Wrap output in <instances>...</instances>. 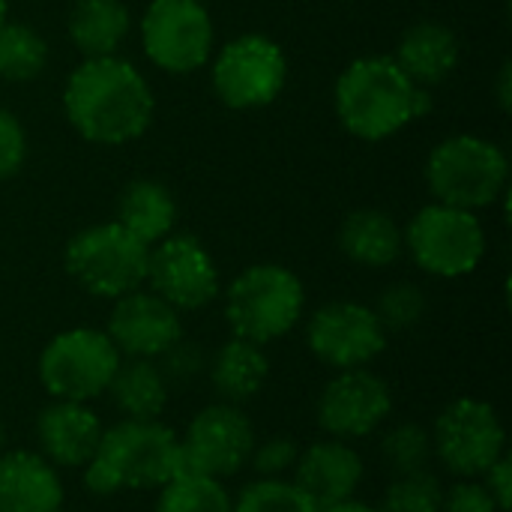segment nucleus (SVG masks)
Listing matches in <instances>:
<instances>
[{
  "mask_svg": "<svg viewBox=\"0 0 512 512\" xmlns=\"http://www.w3.org/2000/svg\"><path fill=\"white\" fill-rule=\"evenodd\" d=\"M393 411V393L387 381L369 366L345 369L327 381L318 399V426L339 441H357L372 435Z\"/></svg>",
  "mask_w": 512,
  "mask_h": 512,
  "instance_id": "nucleus-15",
  "label": "nucleus"
},
{
  "mask_svg": "<svg viewBox=\"0 0 512 512\" xmlns=\"http://www.w3.org/2000/svg\"><path fill=\"white\" fill-rule=\"evenodd\" d=\"M306 345L315 360L345 372L369 366L387 348V330L372 306L357 300H333L309 318Z\"/></svg>",
  "mask_w": 512,
  "mask_h": 512,
  "instance_id": "nucleus-14",
  "label": "nucleus"
},
{
  "mask_svg": "<svg viewBox=\"0 0 512 512\" xmlns=\"http://www.w3.org/2000/svg\"><path fill=\"white\" fill-rule=\"evenodd\" d=\"M318 512H378V510H375V507H369V504H363V501H357V498H345V501H336V504L321 507Z\"/></svg>",
  "mask_w": 512,
  "mask_h": 512,
  "instance_id": "nucleus-38",
  "label": "nucleus"
},
{
  "mask_svg": "<svg viewBox=\"0 0 512 512\" xmlns=\"http://www.w3.org/2000/svg\"><path fill=\"white\" fill-rule=\"evenodd\" d=\"M339 249L348 261L381 270L405 252V231L387 210L360 207L339 225Z\"/></svg>",
  "mask_w": 512,
  "mask_h": 512,
  "instance_id": "nucleus-22",
  "label": "nucleus"
},
{
  "mask_svg": "<svg viewBox=\"0 0 512 512\" xmlns=\"http://www.w3.org/2000/svg\"><path fill=\"white\" fill-rule=\"evenodd\" d=\"M288 84V57L282 45L264 33L228 39L210 69L216 99L231 111H258L273 105Z\"/></svg>",
  "mask_w": 512,
  "mask_h": 512,
  "instance_id": "nucleus-7",
  "label": "nucleus"
},
{
  "mask_svg": "<svg viewBox=\"0 0 512 512\" xmlns=\"http://www.w3.org/2000/svg\"><path fill=\"white\" fill-rule=\"evenodd\" d=\"M441 512H501L492 495L486 492L483 483L477 480H462L450 492H444Z\"/></svg>",
  "mask_w": 512,
  "mask_h": 512,
  "instance_id": "nucleus-35",
  "label": "nucleus"
},
{
  "mask_svg": "<svg viewBox=\"0 0 512 512\" xmlns=\"http://www.w3.org/2000/svg\"><path fill=\"white\" fill-rule=\"evenodd\" d=\"M198 3H207V0H198Z\"/></svg>",
  "mask_w": 512,
  "mask_h": 512,
  "instance_id": "nucleus-41",
  "label": "nucleus"
},
{
  "mask_svg": "<svg viewBox=\"0 0 512 512\" xmlns=\"http://www.w3.org/2000/svg\"><path fill=\"white\" fill-rule=\"evenodd\" d=\"M102 429V420L84 402L54 399L39 411L36 420L39 456L54 468H84L99 447Z\"/></svg>",
  "mask_w": 512,
  "mask_h": 512,
  "instance_id": "nucleus-17",
  "label": "nucleus"
},
{
  "mask_svg": "<svg viewBox=\"0 0 512 512\" xmlns=\"http://www.w3.org/2000/svg\"><path fill=\"white\" fill-rule=\"evenodd\" d=\"M183 471L180 438L159 420H120L102 429L93 459L84 465V486L96 498L123 489L153 492Z\"/></svg>",
  "mask_w": 512,
  "mask_h": 512,
  "instance_id": "nucleus-3",
  "label": "nucleus"
},
{
  "mask_svg": "<svg viewBox=\"0 0 512 512\" xmlns=\"http://www.w3.org/2000/svg\"><path fill=\"white\" fill-rule=\"evenodd\" d=\"M234 498L222 486V480L180 471L171 477L156 498L153 512H231Z\"/></svg>",
  "mask_w": 512,
  "mask_h": 512,
  "instance_id": "nucleus-27",
  "label": "nucleus"
},
{
  "mask_svg": "<svg viewBox=\"0 0 512 512\" xmlns=\"http://www.w3.org/2000/svg\"><path fill=\"white\" fill-rule=\"evenodd\" d=\"M138 30L147 60L171 75L198 72L216 48L213 18L198 0H153Z\"/></svg>",
  "mask_w": 512,
  "mask_h": 512,
  "instance_id": "nucleus-10",
  "label": "nucleus"
},
{
  "mask_svg": "<svg viewBox=\"0 0 512 512\" xmlns=\"http://www.w3.org/2000/svg\"><path fill=\"white\" fill-rule=\"evenodd\" d=\"M144 285L177 312L204 309L222 291L219 267L207 246L198 237L180 231L150 246Z\"/></svg>",
  "mask_w": 512,
  "mask_h": 512,
  "instance_id": "nucleus-12",
  "label": "nucleus"
},
{
  "mask_svg": "<svg viewBox=\"0 0 512 512\" xmlns=\"http://www.w3.org/2000/svg\"><path fill=\"white\" fill-rule=\"evenodd\" d=\"M426 186L438 204L477 213L507 195L510 159L483 135H450L426 159Z\"/></svg>",
  "mask_w": 512,
  "mask_h": 512,
  "instance_id": "nucleus-4",
  "label": "nucleus"
},
{
  "mask_svg": "<svg viewBox=\"0 0 512 512\" xmlns=\"http://www.w3.org/2000/svg\"><path fill=\"white\" fill-rule=\"evenodd\" d=\"M483 486L492 495V501L498 504V510L507 512L512 504V462L504 453L486 474H483Z\"/></svg>",
  "mask_w": 512,
  "mask_h": 512,
  "instance_id": "nucleus-36",
  "label": "nucleus"
},
{
  "mask_svg": "<svg viewBox=\"0 0 512 512\" xmlns=\"http://www.w3.org/2000/svg\"><path fill=\"white\" fill-rule=\"evenodd\" d=\"M6 450V429H3V420H0V453Z\"/></svg>",
  "mask_w": 512,
  "mask_h": 512,
  "instance_id": "nucleus-40",
  "label": "nucleus"
},
{
  "mask_svg": "<svg viewBox=\"0 0 512 512\" xmlns=\"http://www.w3.org/2000/svg\"><path fill=\"white\" fill-rule=\"evenodd\" d=\"M495 93H498V102L504 111H510L512 105V66L504 63L501 72H498V84H495Z\"/></svg>",
  "mask_w": 512,
  "mask_h": 512,
  "instance_id": "nucleus-37",
  "label": "nucleus"
},
{
  "mask_svg": "<svg viewBox=\"0 0 512 512\" xmlns=\"http://www.w3.org/2000/svg\"><path fill=\"white\" fill-rule=\"evenodd\" d=\"M27 162V132L21 120L0 108V180L15 177Z\"/></svg>",
  "mask_w": 512,
  "mask_h": 512,
  "instance_id": "nucleus-33",
  "label": "nucleus"
},
{
  "mask_svg": "<svg viewBox=\"0 0 512 512\" xmlns=\"http://www.w3.org/2000/svg\"><path fill=\"white\" fill-rule=\"evenodd\" d=\"M405 249L414 264L441 279H459L474 273L486 258V228L477 213L450 204H426L408 222Z\"/></svg>",
  "mask_w": 512,
  "mask_h": 512,
  "instance_id": "nucleus-8",
  "label": "nucleus"
},
{
  "mask_svg": "<svg viewBox=\"0 0 512 512\" xmlns=\"http://www.w3.org/2000/svg\"><path fill=\"white\" fill-rule=\"evenodd\" d=\"M444 489L435 474H411L396 477L393 486L384 492V501L375 507L378 512H441Z\"/></svg>",
  "mask_w": 512,
  "mask_h": 512,
  "instance_id": "nucleus-30",
  "label": "nucleus"
},
{
  "mask_svg": "<svg viewBox=\"0 0 512 512\" xmlns=\"http://www.w3.org/2000/svg\"><path fill=\"white\" fill-rule=\"evenodd\" d=\"M63 483L57 468L30 450L0 453V512H57Z\"/></svg>",
  "mask_w": 512,
  "mask_h": 512,
  "instance_id": "nucleus-19",
  "label": "nucleus"
},
{
  "mask_svg": "<svg viewBox=\"0 0 512 512\" xmlns=\"http://www.w3.org/2000/svg\"><path fill=\"white\" fill-rule=\"evenodd\" d=\"M432 90L414 84L390 54H366L342 69L333 108L342 129L360 141H387L432 111Z\"/></svg>",
  "mask_w": 512,
  "mask_h": 512,
  "instance_id": "nucleus-2",
  "label": "nucleus"
},
{
  "mask_svg": "<svg viewBox=\"0 0 512 512\" xmlns=\"http://www.w3.org/2000/svg\"><path fill=\"white\" fill-rule=\"evenodd\" d=\"M120 351L105 330L72 327L57 333L39 354V381L51 399L93 402L108 393L120 366Z\"/></svg>",
  "mask_w": 512,
  "mask_h": 512,
  "instance_id": "nucleus-9",
  "label": "nucleus"
},
{
  "mask_svg": "<svg viewBox=\"0 0 512 512\" xmlns=\"http://www.w3.org/2000/svg\"><path fill=\"white\" fill-rule=\"evenodd\" d=\"M381 459L390 474L396 477H411L429 471L435 459L432 447V432L423 429L420 423H399L381 438Z\"/></svg>",
  "mask_w": 512,
  "mask_h": 512,
  "instance_id": "nucleus-28",
  "label": "nucleus"
},
{
  "mask_svg": "<svg viewBox=\"0 0 512 512\" xmlns=\"http://www.w3.org/2000/svg\"><path fill=\"white\" fill-rule=\"evenodd\" d=\"M306 288L282 264H252L225 291V321L234 336L270 345L288 336L303 318Z\"/></svg>",
  "mask_w": 512,
  "mask_h": 512,
  "instance_id": "nucleus-5",
  "label": "nucleus"
},
{
  "mask_svg": "<svg viewBox=\"0 0 512 512\" xmlns=\"http://www.w3.org/2000/svg\"><path fill=\"white\" fill-rule=\"evenodd\" d=\"M150 246L132 237L120 222L87 225L69 237L63 249L66 273L93 297L117 300L144 288Z\"/></svg>",
  "mask_w": 512,
  "mask_h": 512,
  "instance_id": "nucleus-6",
  "label": "nucleus"
},
{
  "mask_svg": "<svg viewBox=\"0 0 512 512\" xmlns=\"http://www.w3.org/2000/svg\"><path fill=\"white\" fill-rule=\"evenodd\" d=\"M132 30V12L123 0H75L66 18L69 42L78 54L111 57L123 48Z\"/></svg>",
  "mask_w": 512,
  "mask_h": 512,
  "instance_id": "nucleus-23",
  "label": "nucleus"
},
{
  "mask_svg": "<svg viewBox=\"0 0 512 512\" xmlns=\"http://www.w3.org/2000/svg\"><path fill=\"white\" fill-rule=\"evenodd\" d=\"M144 246H156L177 228V198L153 177L132 180L117 201V219Z\"/></svg>",
  "mask_w": 512,
  "mask_h": 512,
  "instance_id": "nucleus-24",
  "label": "nucleus"
},
{
  "mask_svg": "<svg viewBox=\"0 0 512 512\" xmlns=\"http://www.w3.org/2000/svg\"><path fill=\"white\" fill-rule=\"evenodd\" d=\"M159 360H162V363H159V369H162V375H165V381H168V384H171V381L186 384V381H192V378L201 372V366H204L201 351H198L195 345L183 342V339H180L177 345H171Z\"/></svg>",
  "mask_w": 512,
  "mask_h": 512,
  "instance_id": "nucleus-34",
  "label": "nucleus"
},
{
  "mask_svg": "<svg viewBox=\"0 0 512 512\" xmlns=\"http://www.w3.org/2000/svg\"><path fill=\"white\" fill-rule=\"evenodd\" d=\"M270 378V360L264 345H255L249 339H228L216 348L210 357V384L219 402L243 408L252 402Z\"/></svg>",
  "mask_w": 512,
  "mask_h": 512,
  "instance_id": "nucleus-21",
  "label": "nucleus"
},
{
  "mask_svg": "<svg viewBox=\"0 0 512 512\" xmlns=\"http://www.w3.org/2000/svg\"><path fill=\"white\" fill-rule=\"evenodd\" d=\"M300 456V444L291 435H273L267 441H255L249 465L258 474V480H282L288 471H294Z\"/></svg>",
  "mask_w": 512,
  "mask_h": 512,
  "instance_id": "nucleus-32",
  "label": "nucleus"
},
{
  "mask_svg": "<svg viewBox=\"0 0 512 512\" xmlns=\"http://www.w3.org/2000/svg\"><path fill=\"white\" fill-rule=\"evenodd\" d=\"M105 333L120 357L159 360L171 345L183 339V324L174 306H168L150 288H138L114 300Z\"/></svg>",
  "mask_w": 512,
  "mask_h": 512,
  "instance_id": "nucleus-16",
  "label": "nucleus"
},
{
  "mask_svg": "<svg viewBox=\"0 0 512 512\" xmlns=\"http://www.w3.org/2000/svg\"><path fill=\"white\" fill-rule=\"evenodd\" d=\"M63 111L84 141L120 147L150 129L156 99L147 78L120 54L87 57L66 78Z\"/></svg>",
  "mask_w": 512,
  "mask_h": 512,
  "instance_id": "nucleus-1",
  "label": "nucleus"
},
{
  "mask_svg": "<svg viewBox=\"0 0 512 512\" xmlns=\"http://www.w3.org/2000/svg\"><path fill=\"white\" fill-rule=\"evenodd\" d=\"M48 66V42L39 30L6 21L0 24V81L27 84L39 78Z\"/></svg>",
  "mask_w": 512,
  "mask_h": 512,
  "instance_id": "nucleus-26",
  "label": "nucleus"
},
{
  "mask_svg": "<svg viewBox=\"0 0 512 512\" xmlns=\"http://www.w3.org/2000/svg\"><path fill=\"white\" fill-rule=\"evenodd\" d=\"M321 507L294 480H255L240 489L231 512H318Z\"/></svg>",
  "mask_w": 512,
  "mask_h": 512,
  "instance_id": "nucleus-29",
  "label": "nucleus"
},
{
  "mask_svg": "<svg viewBox=\"0 0 512 512\" xmlns=\"http://www.w3.org/2000/svg\"><path fill=\"white\" fill-rule=\"evenodd\" d=\"M108 393L123 420H159L168 405V381L156 360H120Z\"/></svg>",
  "mask_w": 512,
  "mask_h": 512,
  "instance_id": "nucleus-25",
  "label": "nucleus"
},
{
  "mask_svg": "<svg viewBox=\"0 0 512 512\" xmlns=\"http://www.w3.org/2000/svg\"><path fill=\"white\" fill-rule=\"evenodd\" d=\"M57 512H63V510H57Z\"/></svg>",
  "mask_w": 512,
  "mask_h": 512,
  "instance_id": "nucleus-42",
  "label": "nucleus"
},
{
  "mask_svg": "<svg viewBox=\"0 0 512 512\" xmlns=\"http://www.w3.org/2000/svg\"><path fill=\"white\" fill-rule=\"evenodd\" d=\"M360 480H363V459L348 441L339 438L309 444L306 450H300L294 465V483L318 507L354 498Z\"/></svg>",
  "mask_w": 512,
  "mask_h": 512,
  "instance_id": "nucleus-18",
  "label": "nucleus"
},
{
  "mask_svg": "<svg viewBox=\"0 0 512 512\" xmlns=\"http://www.w3.org/2000/svg\"><path fill=\"white\" fill-rule=\"evenodd\" d=\"M252 447L255 429L243 408L225 402L207 405L192 417L186 435L180 438L183 471L228 480L249 465Z\"/></svg>",
  "mask_w": 512,
  "mask_h": 512,
  "instance_id": "nucleus-13",
  "label": "nucleus"
},
{
  "mask_svg": "<svg viewBox=\"0 0 512 512\" xmlns=\"http://www.w3.org/2000/svg\"><path fill=\"white\" fill-rule=\"evenodd\" d=\"M390 57L414 84L435 87L456 72L462 60V45H459V36L447 24L417 21L402 33L396 54Z\"/></svg>",
  "mask_w": 512,
  "mask_h": 512,
  "instance_id": "nucleus-20",
  "label": "nucleus"
},
{
  "mask_svg": "<svg viewBox=\"0 0 512 512\" xmlns=\"http://www.w3.org/2000/svg\"><path fill=\"white\" fill-rule=\"evenodd\" d=\"M426 294L423 288L411 285V282H396L390 288H384V294L378 297L375 315L381 321V327L390 333H405L411 327H417L426 315Z\"/></svg>",
  "mask_w": 512,
  "mask_h": 512,
  "instance_id": "nucleus-31",
  "label": "nucleus"
},
{
  "mask_svg": "<svg viewBox=\"0 0 512 512\" xmlns=\"http://www.w3.org/2000/svg\"><path fill=\"white\" fill-rule=\"evenodd\" d=\"M432 447L435 459L450 474L474 480L483 477L507 453V432L489 402L462 396L438 414Z\"/></svg>",
  "mask_w": 512,
  "mask_h": 512,
  "instance_id": "nucleus-11",
  "label": "nucleus"
},
{
  "mask_svg": "<svg viewBox=\"0 0 512 512\" xmlns=\"http://www.w3.org/2000/svg\"><path fill=\"white\" fill-rule=\"evenodd\" d=\"M9 21V0H0V24Z\"/></svg>",
  "mask_w": 512,
  "mask_h": 512,
  "instance_id": "nucleus-39",
  "label": "nucleus"
}]
</instances>
